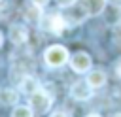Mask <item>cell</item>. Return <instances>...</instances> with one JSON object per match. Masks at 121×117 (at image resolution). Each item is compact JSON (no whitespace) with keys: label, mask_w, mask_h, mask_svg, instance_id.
Here are the masks:
<instances>
[{"label":"cell","mask_w":121,"mask_h":117,"mask_svg":"<svg viewBox=\"0 0 121 117\" xmlns=\"http://www.w3.org/2000/svg\"><path fill=\"white\" fill-rule=\"evenodd\" d=\"M43 58H45L47 66L59 68V66H62V64L68 60V51H66V47H62V45H51V47L45 49Z\"/></svg>","instance_id":"obj_1"},{"label":"cell","mask_w":121,"mask_h":117,"mask_svg":"<svg viewBox=\"0 0 121 117\" xmlns=\"http://www.w3.org/2000/svg\"><path fill=\"white\" fill-rule=\"evenodd\" d=\"M51 106V96L45 92V91H36L34 94H30V108L32 111H38V113H43L47 111Z\"/></svg>","instance_id":"obj_2"},{"label":"cell","mask_w":121,"mask_h":117,"mask_svg":"<svg viewBox=\"0 0 121 117\" xmlns=\"http://www.w3.org/2000/svg\"><path fill=\"white\" fill-rule=\"evenodd\" d=\"M43 26H45L49 32H53V34H60V32L66 28V19H64L60 13H51V15L45 17Z\"/></svg>","instance_id":"obj_3"},{"label":"cell","mask_w":121,"mask_h":117,"mask_svg":"<svg viewBox=\"0 0 121 117\" xmlns=\"http://www.w3.org/2000/svg\"><path fill=\"white\" fill-rule=\"evenodd\" d=\"M70 66H72L74 72L83 74V72H87V70L91 68V57H89L87 53L79 51V53L72 55V58H70Z\"/></svg>","instance_id":"obj_4"},{"label":"cell","mask_w":121,"mask_h":117,"mask_svg":"<svg viewBox=\"0 0 121 117\" xmlns=\"http://www.w3.org/2000/svg\"><path fill=\"white\" fill-rule=\"evenodd\" d=\"M91 92H93V87H91L87 81H78V83H74L72 89H70L72 98H74V100H79V102L89 100V98H91Z\"/></svg>","instance_id":"obj_5"},{"label":"cell","mask_w":121,"mask_h":117,"mask_svg":"<svg viewBox=\"0 0 121 117\" xmlns=\"http://www.w3.org/2000/svg\"><path fill=\"white\" fill-rule=\"evenodd\" d=\"M19 87H21V91H23L25 94H28V96L34 94L36 91H40V83H38V79H36L34 75H23Z\"/></svg>","instance_id":"obj_6"},{"label":"cell","mask_w":121,"mask_h":117,"mask_svg":"<svg viewBox=\"0 0 121 117\" xmlns=\"http://www.w3.org/2000/svg\"><path fill=\"white\" fill-rule=\"evenodd\" d=\"M26 38H28V32H26V28L23 25H11V28H9V40L13 43L21 45V43L26 42Z\"/></svg>","instance_id":"obj_7"},{"label":"cell","mask_w":121,"mask_h":117,"mask_svg":"<svg viewBox=\"0 0 121 117\" xmlns=\"http://www.w3.org/2000/svg\"><path fill=\"white\" fill-rule=\"evenodd\" d=\"M87 83L93 87V89H98L106 83V74L102 70H93L89 75H87Z\"/></svg>","instance_id":"obj_8"},{"label":"cell","mask_w":121,"mask_h":117,"mask_svg":"<svg viewBox=\"0 0 121 117\" xmlns=\"http://www.w3.org/2000/svg\"><path fill=\"white\" fill-rule=\"evenodd\" d=\"M15 102H17V91L15 89H9V87L0 89V104L2 106H11Z\"/></svg>","instance_id":"obj_9"},{"label":"cell","mask_w":121,"mask_h":117,"mask_svg":"<svg viewBox=\"0 0 121 117\" xmlns=\"http://www.w3.org/2000/svg\"><path fill=\"white\" fill-rule=\"evenodd\" d=\"M87 15H89V11H87L85 4L81 2V4H78L76 8H72V9H70V15H68V17H70V21H72V23H81Z\"/></svg>","instance_id":"obj_10"},{"label":"cell","mask_w":121,"mask_h":117,"mask_svg":"<svg viewBox=\"0 0 121 117\" xmlns=\"http://www.w3.org/2000/svg\"><path fill=\"white\" fill-rule=\"evenodd\" d=\"M25 17H26V21H30V23H38L40 17H42V9H40V6H36L34 2L28 4V6L25 8Z\"/></svg>","instance_id":"obj_11"},{"label":"cell","mask_w":121,"mask_h":117,"mask_svg":"<svg viewBox=\"0 0 121 117\" xmlns=\"http://www.w3.org/2000/svg\"><path fill=\"white\" fill-rule=\"evenodd\" d=\"M83 4H85V8H87L89 15H98V13H102V9L106 8V0H85Z\"/></svg>","instance_id":"obj_12"},{"label":"cell","mask_w":121,"mask_h":117,"mask_svg":"<svg viewBox=\"0 0 121 117\" xmlns=\"http://www.w3.org/2000/svg\"><path fill=\"white\" fill-rule=\"evenodd\" d=\"M11 117H32V108L30 106H17L11 113Z\"/></svg>","instance_id":"obj_13"},{"label":"cell","mask_w":121,"mask_h":117,"mask_svg":"<svg viewBox=\"0 0 121 117\" xmlns=\"http://www.w3.org/2000/svg\"><path fill=\"white\" fill-rule=\"evenodd\" d=\"M11 11V0H0V19Z\"/></svg>","instance_id":"obj_14"},{"label":"cell","mask_w":121,"mask_h":117,"mask_svg":"<svg viewBox=\"0 0 121 117\" xmlns=\"http://www.w3.org/2000/svg\"><path fill=\"white\" fill-rule=\"evenodd\" d=\"M78 0H57V4L59 6H62V8H70V6H74Z\"/></svg>","instance_id":"obj_15"},{"label":"cell","mask_w":121,"mask_h":117,"mask_svg":"<svg viewBox=\"0 0 121 117\" xmlns=\"http://www.w3.org/2000/svg\"><path fill=\"white\" fill-rule=\"evenodd\" d=\"M32 2H34L36 6H40V8H43V6H45V4L49 2V0H32Z\"/></svg>","instance_id":"obj_16"},{"label":"cell","mask_w":121,"mask_h":117,"mask_svg":"<svg viewBox=\"0 0 121 117\" xmlns=\"http://www.w3.org/2000/svg\"><path fill=\"white\" fill-rule=\"evenodd\" d=\"M51 117H68V115H66V113H62V111H55Z\"/></svg>","instance_id":"obj_17"},{"label":"cell","mask_w":121,"mask_h":117,"mask_svg":"<svg viewBox=\"0 0 121 117\" xmlns=\"http://www.w3.org/2000/svg\"><path fill=\"white\" fill-rule=\"evenodd\" d=\"M117 75H121V62L117 64Z\"/></svg>","instance_id":"obj_18"},{"label":"cell","mask_w":121,"mask_h":117,"mask_svg":"<svg viewBox=\"0 0 121 117\" xmlns=\"http://www.w3.org/2000/svg\"><path fill=\"white\" fill-rule=\"evenodd\" d=\"M2 43H4V36H2V32H0V47H2Z\"/></svg>","instance_id":"obj_19"},{"label":"cell","mask_w":121,"mask_h":117,"mask_svg":"<svg viewBox=\"0 0 121 117\" xmlns=\"http://www.w3.org/2000/svg\"><path fill=\"white\" fill-rule=\"evenodd\" d=\"M87 117H100L98 113H91V115H87Z\"/></svg>","instance_id":"obj_20"},{"label":"cell","mask_w":121,"mask_h":117,"mask_svg":"<svg viewBox=\"0 0 121 117\" xmlns=\"http://www.w3.org/2000/svg\"><path fill=\"white\" fill-rule=\"evenodd\" d=\"M113 117H121V113H117V115H113Z\"/></svg>","instance_id":"obj_21"}]
</instances>
